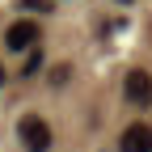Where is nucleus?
Instances as JSON below:
<instances>
[{
    "label": "nucleus",
    "instance_id": "nucleus-5",
    "mask_svg": "<svg viewBox=\"0 0 152 152\" xmlns=\"http://www.w3.org/2000/svg\"><path fill=\"white\" fill-rule=\"evenodd\" d=\"M38 68H42V55H38V51H34V55H30V59H26V72H21V76H34Z\"/></svg>",
    "mask_w": 152,
    "mask_h": 152
},
{
    "label": "nucleus",
    "instance_id": "nucleus-2",
    "mask_svg": "<svg viewBox=\"0 0 152 152\" xmlns=\"http://www.w3.org/2000/svg\"><path fill=\"white\" fill-rule=\"evenodd\" d=\"M123 93H127L135 106H148V102H152V76H148L144 68H131L127 80H123Z\"/></svg>",
    "mask_w": 152,
    "mask_h": 152
},
{
    "label": "nucleus",
    "instance_id": "nucleus-1",
    "mask_svg": "<svg viewBox=\"0 0 152 152\" xmlns=\"http://www.w3.org/2000/svg\"><path fill=\"white\" fill-rule=\"evenodd\" d=\"M17 135H21V144H26L30 152H47V148H51V127H47L42 118H34V114H26V118L17 123Z\"/></svg>",
    "mask_w": 152,
    "mask_h": 152
},
{
    "label": "nucleus",
    "instance_id": "nucleus-6",
    "mask_svg": "<svg viewBox=\"0 0 152 152\" xmlns=\"http://www.w3.org/2000/svg\"><path fill=\"white\" fill-rule=\"evenodd\" d=\"M21 4H26V9H34V13H47V9H55L51 0H21Z\"/></svg>",
    "mask_w": 152,
    "mask_h": 152
},
{
    "label": "nucleus",
    "instance_id": "nucleus-3",
    "mask_svg": "<svg viewBox=\"0 0 152 152\" xmlns=\"http://www.w3.org/2000/svg\"><path fill=\"white\" fill-rule=\"evenodd\" d=\"M34 42H38V26L34 21H13L9 34H4V47L9 51H30Z\"/></svg>",
    "mask_w": 152,
    "mask_h": 152
},
{
    "label": "nucleus",
    "instance_id": "nucleus-7",
    "mask_svg": "<svg viewBox=\"0 0 152 152\" xmlns=\"http://www.w3.org/2000/svg\"><path fill=\"white\" fill-rule=\"evenodd\" d=\"M0 85H4V68H0Z\"/></svg>",
    "mask_w": 152,
    "mask_h": 152
},
{
    "label": "nucleus",
    "instance_id": "nucleus-4",
    "mask_svg": "<svg viewBox=\"0 0 152 152\" xmlns=\"http://www.w3.org/2000/svg\"><path fill=\"white\" fill-rule=\"evenodd\" d=\"M123 152H152V127H144V123H131L127 131H123Z\"/></svg>",
    "mask_w": 152,
    "mask_h": 152
},
{
    "label": "nucleus",
    "instance_id": "nucleus-8",
    "mask_svg": "<svg viewBox=\"0 0 152 152\" xmlns=\"http://www.w3.org/2000/svg\"><path fill=\"white\" fill-rule=\"evenodd\" d=\"M118 4H131V0H118Z\"/></svg>",
    "mask_w": 152,
    "mask_h": 152
}]
</instances>
